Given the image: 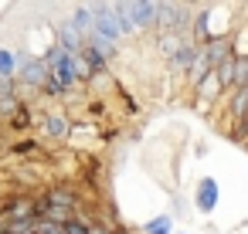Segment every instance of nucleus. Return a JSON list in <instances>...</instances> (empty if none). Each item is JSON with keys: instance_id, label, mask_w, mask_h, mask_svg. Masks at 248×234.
<instances>
[{"instance_id": "obj_1", "label": "nucleus", "mask_w": 248, "mask_h": 234, "mask_svg": "<svg viewBox=\"0 0 248 234\" xmlns=\"http://www.w3.org/2000/svg\"><path fill=\"white\" fill-rule=\"evenodd\" d=\"M17 78H21V85H28V88H45L48 68H45L41 58H34V55H28V51H17Z\"/></svg>"}, {"instance_id": "obj_2", "label": "nucleus", "mask_w": 248, "mask_h": 234, "mask_svg": "<svg viewBox=\"0 0 248 234\" xmlns=\"http://www.w3.org/2000/svg\"><path fill=\"white\" fill-rule=\"evenodd\" d=\"M38 220V207L31 197H14L4 204V217H0V224L4 227H14V224H34Z\"/></svg>"}, {"instance_id": "obj_3", "label": "nucleus", "mask_w": 248, "mask_h": 234, "mask_svg": "<svg viewBox=\"0 0 248 234\" xmlns=\"http://www.w3.org/2000/svg\"><path fill=\"white\" fill-rule=\"evenodd\" d=\"M126 14L136 24V31L156 24V4H150V0H133V4H126Z\"/></svg>"}, {"instance_id": "obj_4", "label": "nucleus", "mask_w": 248, "mask_h": 234, "mask_svg": "<svg viewBox=\"0 0 248 234\" xmlns=\"http://www.w3.org/2000/svg\"><path fill=\"white\" fill-rule=\"evenodd\" d=\"M194 204H197V210H201V214H211V210L217 207V183H214L211 176L197 180V190H194Z\"/></svg>"}, {"instance_id": "obj_5", "label": "nucleus", "mask_w": 248, "mask_h": 234, "mask_svg": "<svg viewBox=\"0 0 248 234\" xmlns=\"http://www.w3.org/2000/svg\"><path fill=\"white\" fill-rule=\"evenodd\" d=\"M55 34H58V44L68 51V55H82V48H85V38L72 28V21H62V24H55Z\"/></svg>"}, {"instance_id": "obj_6", "label": "nucleus", "mask_w": 248, "mask_h": 234, "mask_svg": "<svg viewBox=\"0 0 248 234\" xmlns=\"http://www.w3.org/2000/svg\"><path fill=\"white\" fill-rule=\"evenodd\" d=\"M197 55H201V44L184 41V44H180V51H177L167 65H170V72H190V68H194V61H197Z\"/></svg>"}, {"instance_id": "obj_7", "label": "nucleus", "mask_w": 248, "mask_h": 234, "mask_svg": "<svg viewBox=\"0 0 248 234\" xmlns=\"http://www.w3.org/2000/svg\"><path fill=\"white\" fill-rule=\"evenodd\" d=\"M41 132L48 139H68V119L62 112H45L41 116Z\"/></svg>"}, {"instance_id": "obj_8", "label": "nucleus", "mask_w": 248, "mask_h": 234, "mask_svg": "<svg viewBox=\"0 0 248 234\" xmlns=\"http://www.w3.org/2000/svg\"><path fill=\"white\" fill-rule=\"evenodd\" d=\"M68 21H72V28H75V31H78L85 41L95 34V14H92V7H85V4H82V7H75Z\"/></svg>"}, {"instance_id": "obj_9", "label": "nucleus", "mask_w": 248, "mask_h": 234, "mask_svg": "<svg viewBox=\"0 0 248 234\" xmlns=\"http://www.w3.org/2000/svg\"><path fill=\"white\" fill-rule=\"evenodd\" d=\"M207 75H214V65L207 61V55H204V48H201V55H197V61H194V68L187 72V78H190V85L197 88V85H201Z\"/></svg>"}, {"instance_id": "obj_10", "label": "nucleus", "mask_w": 248, "mask_h": 234, "mask_svg": "<svg viewBox=\"0 0 248 234\" xmlns=\"http://www.w3.org/2000/svg\"><path fill=\"white\" fill-rule=\"evenodd\" d=\"M214 78H217L221 92H224V88H234V55H231V58H224V61L214 68Z\"/></svg>"}, {"instance_id": "obj_11", "label": "nucleus", "mask_w": 248, "mask_h": 234, "mask_svg": "<svg viewBox=\"0 0 248 234\" xmlns=\"http://www.w3.org/2000/svg\"><path fill=\"white\" fill-rule=\"evenodd\" d=\"M0 78H17V55L0 48Z\"/></svg>"}, {"instance_id": "obj_12", "label": "nucleus", "mask_w": 248, "mask_h": 234, "mask_svg": "<svg viewBox=\"0 0 248 234\" xmlns=\"http://www.w3.org/2000/svg\"><path fill=\"white\" fill-rule=\"evenodd\" d=\"M7 126H11L14 132H24V129L31 126V109H28V105L21 102V105H17V112H14V116L7 119Z\"/></svg>"}, {"instance_id": "obj_13", "label": "nucleus", "mask_w": 248, "mask_h": 234, "mask_svg": "<svg viewBox=\"0 0 248 234\" xmlns=\"http://www.w3.org/2000/svg\"><path fill=\"white\" fill-rule=\"evenodd\" d=\"M170 227H173V220H170V214H163V217H153L143 227V234H170Z\"/></svg>"}, {"instance_id": "obj_14", "label": "nucleus", "mask_w": 248, "mask_h": 234, "mask_svg": "<svg viewBox=\"0 0 248 234\" xmlns=\"http://www.w3.org/2000/svg\"><path fill=\"white\" fill-rule=\"evenodd\" d=\"M234 88H248V58H234Z\"/></svg>"}, {"instance_id": "obj_15", "label": "nucleus", "mask_w": 248, "mask_h": 234, "mask_svg": "<svg viewBox=\"0 0 248 234\" xmlns=\"http://www.w3.org/2000/svg\"><path fill=\"white\" fill-rule=\"evenodd\" d=\"M217 92H221V85H217V78H214V75H207V78L197 85V95H201V99H214Z\"/></svg>"}, {"instance_id": "obj_16", "label": "nucleus", "mask_w": 248, "mask_h": 234, "mask_svg": "<svg viewBox=\"0 0 248 234\" xmlns=\"http://www.w3.org/2000/svg\"><path fill=\"white\" fill-rule=\"evenodd\" d=\"M31 227H34V234H65L62 224H55V220H48V217H38Z\"/></svg>"}, {"instance_id": "obj_17", "label": "nucleus", "mask_w": 248, "mask_h": 234, "mask_svg": "<svg viewBox=\"0 0 248 234\" xmlns=\"http://www.w3.org/2000/svg\"><path fill=\"white\" fill-rule=\"evenodd\" d=\"M62 231H65V234H89V220H82V217L75 214L68 224H62Z\"/></svg>"}, {"instance_id": "obj_18", "label": "nucleus", "mask_w": 248, "mask_h": 234, "mask_svg": "<svg viewBox=\"0 0 248 234\" xmlns=\"http://www.w3.org/2000/svg\"><path fill=\"white\" fill-rule=\"evenodd\" d=\"M17 105H21L17 95H14V99H0V119H11V116L17 112Z\"/></svg>"}, {"instance_id": "obj_19", "label": "nucleus", "mask_w": 248, "mask_h": 234, "mask_svg": "<svg viewBox=\"0 0 248 234\" xmlns=\"http://www.w3.org/2000/svg\"><path fill=\"white\" fill-rule=\"evenodd\" d=\"M11 153H17V156H31V153H38V143H34V139L14 143V149H11Z\"/></svg>"}, {"instance_id": "obj_20", "label": "nucleus", "mask_w": 248, "mask_h": 234, "mask_svg": "<svg viewBox=\"0 0 248 234\" xmlns=\"http://www.w3.org/2000/svg\"><path fill=\"white\" fill-rule=\"evenodd\" d=\"M89 234H112L106 224H89Z\"/></svg>"}, {"instance_id": "obj_21", "label": "nucleus", "mask_w": 248, "mask_h": 234, "mask_svg": "<svg viewBox=\"0 0 248 234\" xmlns=\"http://www.w3.org/2000/svg\"><path fill=\"white\" fill-rule=\"evenodd\" d=\"M112 234H129V231H126V227H116V231H112Z\"/></svg>"}, {"instance_id": "obj_22", "label": "nucleus", "mask_w": 248, "mask_h": 234, "mask_svg": "<svg viewBox=\"0 0 248 234\" xmlns=\"http://www.w3.org/2000/svg\"><path fill=\"white\" fill-rule=\"evenodd\" d=\"M0 234H11V227H0Z\"/></svg>"}, {"instance_id": "obj_23", "label": "nucleus", "mask_w": 248, "mask_h": 234, "mask_svg": "<svg viewBox=\"0 0 248 234\" xmlns=\"http://www.w3.org/2000/svg\"><path fill=\"white\" fill-rule=\"evenodd\" d=\"M0 217H4V200H0Z\"/></svg>"}]
</instances>
